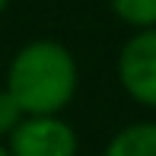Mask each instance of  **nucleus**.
Listing matches in <instances>:
<instances>
[{"label": "nucleus", "mask_w": 156, "mask_h": 156, "mask_svg": "<svg viewBox=\"0 0 156 156\" xmlns=\"http://www.w3.org/2000/svg\"><path fill=\"white\" fill-rule=\"evenodd\" d=\"M13 156H76L80 137L73 124L61 115H23V121L13 127L3 140Z\"/></svg>", "instance_id": "obj_2"}, {"label": "nucleus", "mask_w": 156, "mask_h": 156, "mask_svg": "<svg viewBox=\"0 0 156 156\" xmlns=\"http://www.w3.org/2000/svg\"><path fill=\"white\" fill-rule=\"evenodd\" d=\"M102 156H156V121L127 124L105 144Z\"/></svg>", "instance_id": "obj_4"}, {"label": "nucleus", "mask_w": 156, "mask_h": 156, "mask_svg": "<svg viewBox=\"0 0 156 156\" xmlns=\"http://www.w3.org/2000/svg\"><path fill=\"white\" fill-rule=\"evenodd\" d=\"M115 16L134 29H150L156 26V0H108Z\"/></svg>", "instance_id": "obj_5"}, {"label": "nucleus", "mask_w": 156, "mask_h": 156, "mask_svg": "<svg viewBox=\"0 0 156 156\" xmlns=\"http://www.w3.org/2000/svg\"><path fill=\"white\" fill-rule=\"evenodd\" d=\"M10 6V0H0V16H3V10Z\"/></svg>", "instance_id": "obj_8"}, {"label": "nucleus", "mask_w": 156, "mask_h": 156, "mask_svg": "<svg viewBox=\"0 0 156 156\" xmlns=\"http://www.w3.org/2000/svg\"><path fill=\"white\" fill-rule=\"evenodd\" d=\"M118 83L144 108H156V26L137 29L118 51Z\"/></svg>", "instance_id": "obj_3"}, {"label": "nucleus", "mask_w": 156, "mask_h": 156, "mask_svg": "<svg viewBox=\"0 0 156 156\" xmlns=\"http://www.w3.org/2000/svg\"><path fill=\"white\" fill-rule=\"evenodd\" d=\"M76 58L54 38L23 45L10 61L6 89L26 115H61L76 96Z\"/></svg>", "instance_id": "obj_1"}, {"label": "nucleus", "mask_w": 156, "mask_h": 156, "mask_svg": "<svg viewBox=\"0 0 156 156\" xmlns=\"http://www.w3.org/2000/svg\"><path fill=\"white\" fill-rule=\"evenodd\" d=\"M0 156H13L10 150H6V144H0Z\"/></svg>", "instance_id": "obj_7"}, {"label": "nucleus", "mask_w": 156, "mask_h": 156, "mask_svg": "<svg viewBox=\"0 0 156 156\" xmlns=\"http://www.w3.org/2000/svg\"><path fill=\"white\" fill-rule=\"evenodd\" d=\"M23 115H26V112L19 108V102L10 96V89L3 86V89H0V144L13 134V127L23 121Z\"/></svg>", "instance_id": "obj_6"}]
</instances>
